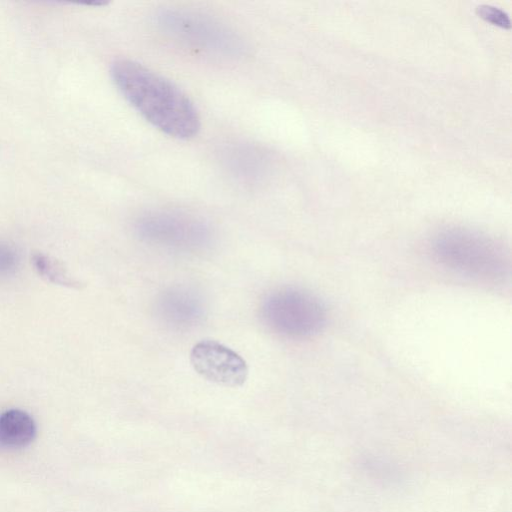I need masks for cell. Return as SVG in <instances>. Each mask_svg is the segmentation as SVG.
Instances as JSON below:
<instances>
[{"label":"cell","instance_id":"6","mask_svg":"<svg viewBox=\"0 0 512 512\" xmlns=\"http://www.w3.org/2000/svg\"><path fill=\"white\" fill-rule=\"evenodd\" d=\"M190 362L203 378L226 387H240L248 376L245 360L232 349L214 340L196 343L190 352Z\"/></svg>","mask_w":512,"mask_h":512},{"label":"cell","instance_id":"9","mask_svg":"<svg viewBox=\"0 0 512 512\" xmlns=\"http://www.w3.org/2000/svg\"><path fill=\"white\" fill-rule=\"evenodd\" d=\"M32 263L37 273L48 282L67 287L78 285V282L68 274L61 262L46 254L35 253Z\"/></svg>","mask_w":512,"mask_h":512},{"label":"cell","instance_id":"5","mask_svg":"<svg viewBox=\"0 0 512 512\" xmlns=\"http://www.w3.org/2000/svg\"><path fill=\"white\" fill-rule=\"evenodd\" d=\"M159 16L170 33L201 49L237 53L242 48L234 34L205 17L182 11H164Z\"/></svg>","mask_w":512,"mask_h":512},{"label":"cell","instance_id":"10","mask_svg":"<svg viewBox=\"0 0 512 512\" xmlns=\"http://www.w3.org/2000/svg\"><path fill=\"white\" fill-rule=\"evenodd\" d=\"M476 13L479 17L493 25L502 28L511 27L509 15L499 7L489 4H480L476 6Z\"/></svg>","mask_w":512,"mask_h":512},{"label":"cell","instance_id":"1","mask_svg":"<svg viewBox=\"0 0 512 512\" xmlns=\"http://www.w3.org/2000/svg\"><path fill=\"white\" fill-rule=\"evenodd\" d=\"M110 73L126 101L156 129L182 140L198 134L199 113L173 82L130 59L115 60Z\"/></svg>","mask_w":512,"mask_h":512},{"label":"cell","instance_id":"4","mask_svg":"<svg viewBox=\"0 0 512 512\" xmlns=\"http://www.w3.org/2000/svg\"><path fill=\"white\" fill-rule=\"evenodd\" d=\"M134 231L149 245L185 253L204 250L212 241L211 230L202 220L177 212L143 214L136 219Z\"/></svg>","mask_w":512,"mask_h":512},{"label":"cell","instance_id":"3","mask_svg":"<svg viewBox=\"0 0 512 512\" xmlns=\"http://www.w3.org/2000/svg\"><path fill=\"white\" fill-rule=\"evenodd\" d=\"M260 318L276 334L289 338H306L323 328L326 311L321 301L310 292L282 287L263 298Z\"/></svg>","mask_w":512,"mask_h":512},{"label":"cell","instance_id":"11","mask_svg":"<svg viewBox=\"0 0 512 512\" xmlns=\"http://www.w3.org/2000/svg\"><path fill=\"white\" fill-rule=\"evenodd\" d=\"M19 254L8 242L0 241V276L12 273L18 266Z\"/></svg>","mask_w":512,"mask_h":512},{"label":"cell","instance_id":"7","mask_svg":"<svg viewBox=\"0 0 512 512\" xmlns=\"http://www.w3.org/2000/svg\"><path fill=\"white\" fill-rule=\"evenodd\" d=\"M156 318L174 330H186L200 323L205 314V304L195 289L175 285L162 291L155 300Z\"/></svg>","mask_w":512,"mask_h":512},{"label":"cell","instance_id":"2","mask_svg":"<svg viewBox=\"0 0 512 512\" xmlns=\"http://www.w3.org/2000/svg\"><path fill=\"white\" fill-rule=\"evenodd\" d=\"M432 250L442 264L469 276L497 281L509 272L510 261L504 249L474 231L445 230L435 237Z\"/></svg>","mask_w":512,"mask_h":512},{"label":"cell","instance_id":"8","mask_svg":"<svg viewBox=\"0 0 512 512\" xmlns=\"http://www.w3.org/2000/svg\"><path fill=\"white\" fill-rule=\"evenodd\" d=\"M37 436L33 417L22 409H8L0 414V447L21 449L29 446Z\"/></svg>","mask_w":512,"mask_h":512}]
</instances>
